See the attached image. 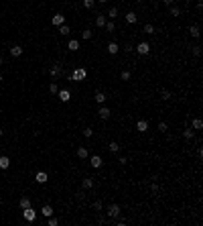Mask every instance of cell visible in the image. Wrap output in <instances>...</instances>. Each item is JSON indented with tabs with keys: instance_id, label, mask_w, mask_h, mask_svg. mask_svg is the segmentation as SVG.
Listing matches in <instances>:
<instances>
[{
	"instance_id": "6da1fadb",
	"label": "cell",
	"mask_w": 203,
	"mask_h": 226,
	"mask_svg": "<svg viewBox=\"0 0 203 226\" xmlns=\"http://www.w3.org/2000/svg\"><path fill=\"white\" fill-rule=\"evenodd\" d=\"M134 51H138L140 55H148V53H150V45H148L146 41H142V43H138V45L134 47Z\"/></svg>"
},
{
	"instance_id": "7a4b0ae2",
	"label": "cell",
	"mask_w": 203,
	"mask_h": 226,
	"mask_svg": "<svg viewBox=\"0 0 203 226\" xmlns=\"http://www.w3.org/2000/svg\"><path fill=\"white\" fill-rule=\"evenodd\" d=\"M23 218L26 220V222H33L35 218H37V212H35L33 208L29 206V208H24V210H23Z\"/></svg>"
},
{
	"instance_id": "3957f363",
	"label": "cell",
	"mask_w": 203,
	"mask_h": 226,
	"mask_svg": "<svg viewBox=\"0 0 203 226\" xmlns=\"http://www.w3.org/2000/svg\"><path fill=\"white\" fill-rule=\"evenodd\" d=\"M85 76H88V73H85V69H75V71H73V73H71V79H73V82H81V79H85Z\"/></svg>"
},
{
	"instance_id": "277c9868",
	"label": "cell",
	"mask_w": 203,
	"mask_h": 226,
	"mask_svg": "<svg viewBox=\"0 0 203 226\" xmlns=\"http://www.w3.org/2000/svg\"><path fill=\"white\" fill-rule=\"evenodd\" d=\"M108 216H110V218H118V216H120V206H118V204H112V206L108 208Z\"/></svg>"
},
{
	"instance_id": "5b68a950",
	"label": "cell",
	"mask_w": 203,
	"mask_h": 226,
	"mask_svg": "<svg viewBox=\"0 0 203 226\" xmlns=\"http://www.w3.org/2000/svg\"><path fill=\"white\" fill-rule=\"evenodd\" d=\"M51 23L55 24V27H61V24H65V16H63V14H53Z\"/></svg>"
},
{
	"instance_id": "8992f818",
	"label": "cell",
	"mask_w": 203,
	"mask_h": 226,
	"mask_svg": "<svg viewBox=\"0 0 203 226\" xmlns=\"http://www.w3.org/2000/svg\"><path fill=\"white\" fill-rule=\"evenodd\" d=\"M35 181H37V183H47V181H49V175H47L45 171H39V173L35 175Z\"/></svg>"
},
{
	"instance_id": "52a82bcc",
	"label": "cell",
	"mask_w": 203,
	"mask_h": 226,
	"mask_svg": "<svg viewBox=\"0 0 203 226\" xmlns=\"http://www.w3.org/2000/svg\"><path fill=\"white\" fill-rule=\"evenodd\" d=\"M98 116H100L102 120H108V118H110V108H106V106H102L100 110H98Z\"/></svg>"
},
{
	"instance_id": "ba28073f",
	"label": "cell",
	"mask_w": 203,
	"mask_h": 226,
	"mask_svg": "<svg viewBox=\"0 0 203 226\" xmlns=\"http://www.w3.org/2000/svg\"><path fill=\"white\" fill-rule=\"evenodd\" d=\"M57 96H59V100H61V102H69V100H71V94H69V90L57 92Z\"/></svg>"
},
{
	"instance_id": "9c48e42d",
	"label": "cell",
	"mask_w": 203,
	"mask_h": 226,
	"mask_svg": "<svg viewBox=\"0 0 203 226\" xmlns=\"http://www.w3.org/2000/svg\"><path fill=\"white\" fill-rule=\"evenodd\" d=\"M90 163H91L93 169H98V167H102V157H100V155H93V157L90 159Z\"/></svg>"
},
{
	"instance_id": "30bf717a",
	"label": "cell",
	"mask_w": 203,
	"mask_h": 226,
	"mask_svg": "<svg viewBox=\"0 0 203 226\" xmlns=\"http://www.w3.org/2000/svg\"><path fill=\"white\" fill-rule=\"evenodd\" d=\"M23 51H24V49H23L21 45L10 47V55H12V57H21V55H23Z\"/></svg>"
},
{
	"instance_id": "8fae6325",
	"label": "cell",
	"mask_w": 203,
	"mask_h": 226,
	"mask_svg": "<svg viewBox=\"0 0 203 226\" xmlns=\"http://www.w3.org/2000/svg\"><path fill=\"white\" fill-rule=\"evenodd\" d=\"M136 130L146 133V130H148V122H146V120H138V122H136Z\"/></svg>"
},
{
	"instance_id": "7c38bea8",
	"label": "cell",
	"mask_w": 203,
	"mask_h": 226,
	"mask_svg": "<svg viewBox=\"0 0 203 226\" xmlns=\"http://www.w3.org/2000/svg\"><path fill=\"white\" fill-rule=\"evenodd\" d=\"M10 167V159L6 157V155H2L0 157V169H8Z\"/></svg>"
},
{
	"instance_id": "4fadbf2b",
	"label": "cell",
	"mask_w": 203,
	"mask_h": 226,
	"mask_svg": "<svg viewBox=\"0 0 203 226\" xmlns=\"http://www.w3.org/2000/svg\"><path fill=\"white\" fill-rule=\"evenodd\" d=\"M93 100L98 102V104H104V102L108 100V96H106V94H104V92H98V94H96V96H93Z\"/></svg>"
},
{
	"instance_id": "5bb4252c",
	"label": "cell",
	"mask_w": 203,
	"mask_h": 226,
	"mask_svg": "<svg viewBox=\"0 0 203 226\" xmlns=\"http://www.w3.org/2000/svg\"><path fill=\"white\" fill-rule=\"evenodd\" d=\"M191 126H193V130H201V128H203V120H201V118H193Z\"/></svg>"
},
{
	"instance_id": "9a60e30c",
	"label": "cell",
	"mask_w": 203,
	"mask_h": 226,
	"mask_svg": "<svg viewBox=\"0 0 203 226\" xmlns=\"http://www.w3.org/2000/svg\"><path fill=\"white\" fill-rule=\"evenodd\" d=\"M81 185H83V190H91L93 187V179L91 177H85V179L81 181Z\"/></svg>"
},
{
	"instance_id": "2e32d148",
	"label": "cell",
	"mask_w": 203,
	"mask_h": 226,
	"mask_svg": "<svg viewBox=\"0 0 203 226\" xmlns=\"http://www.w3.org/2000/svg\"><path fill=\"white\" fill-rule=\"evenodd\" d=\"M41 214L45 216V218L53 216V208H51V206H43V208H41Z\"/></svg>"
},
{
	"instance_id": "e0dca14e",
	"label": "cell",
	"mask_w": 203,
	"mask_h": 226,
	"mask_svg": "<svg viewBox=\"0 0 203 226\" xmlns=\"http://www.w3.org/2000/svg\"><path fill=\"white\" fill-rule=\"evenodd\" d=\"M136 21H138V16H136V12H128V14H126V23L134 24Z\"/></svg>"
},
{
	"instance_id": "ac0fdd59",
	"label": "cell",
	"mask_w": 203,
	"mask_h": 226,
	"mask_svg": "<svg viewBox=\"0 0 203 226\" xmlns=\"http://www.w3.org/2000/svg\"><path fill=\"white\" fill-rule=\"evenodd\" d=\"M108 51H110V55H116V53L120 51V47H118V43H110V45H108Z\"/></svg>"
},
{
	"instance_id": "d6986e66",
	"label": "cell",
	"mask_w": 203,
	"mask_h": 226,
	"mask_svg": "<svg viewBox=\"0 0 203 226\" xmlns=\"http://www.w3.org/2000/svg\"><path fill=\"white\" fill-rule=\"evenodd\" d=\"M77 157L79 159H88V149L85 147H77Z\"/></svg>"
},
{
	"instance_id": "ffe728a7",
	"label": "cell",
	"mask_w": 203,
	"mask_h": 226,
	"mask_svg": "<svg viewBox=\"0 0 203 226\" xmlns=\"http://www.w3.org/2000/svg\"><path fill=\"white\" fill-rule=\"evenodd\" d=\"M106 29H108V33H112V31H116V24H114V21L110 19V21H106V24H104Z\"/></svg>"
},
{
	"instance_id": "44dd1931",
	"label": "cell",
	"mask_w": 203,
	"mask_h": 226,
	"mask_svg": "<svg viewBox=\"0 0 203 226\" xmlns=\"http://www.w3.org/2000/svg\"><path fill=\"white\" fill-rule=\"evenodd\" d=\"M189 33H191V37H195V39H197V37H199V27H197V24L189 27Z\"/></svg>"
},
{
	"instance_id": "7402d4cb",
	"label": "cell",
	"mask_w": 203,
	"mask_h": 226,
	"mask_svg": "<svg viewBox=\"0 0 203 226\" xmlns=\"http://www.w3.org/2000/svg\"><path fill=\"white\" fill-rule=\"evenodd\" d=\"M67 47H69V49H71V51H77V49H79V43H77V41H75V39H71V41H69V43H67Z\"/></svg>"
},
{
	"instance_id": "603a6c76",
	"label": "cell",
	"mask_w": 203,
	"mask_h": 226,
	"mask_svg": "<svg viewBox=\"0 0 203 226\" xmlns=\"http://www.w3.org/2000/svg\"><path fill=\"white\" fill-rule=\"evenodd\" d=\"M96 24H98V27H104V24H106V16H104V14H98V16H96Z\"/></svg>"
},
{
	"instance_id": "cb8c5ba5",
	"label": "cell",
	"mask_w": 203,
	"mask_h": 226,
	"mask_svg": "<svg viewBox=\"0 0 203 226\" xmlns=\"http://www.w3.org/2000/svg\"><path fill=\"white\" fill-rule=\"evenodd\" d=\"M108 149H110V151H112V153H118V151H120V145H118V143H116V141H112V143H110V145H108Z\"/></svg>"
},
{
	"instance_id": "d4e9b609",
	"label": "cell",
	"mask_w": 203,
	"mask_h": 226,
	"mask_svg": "<svg viewBox=\"0 0 203 226\" xmlns=\"http://www.w3.org/2000/svg\"><path fill=\"white\" fill-rule=\"evenodd\" d=\"M59 73H61V65H53V67H51V76H53V78H57Z\"/></svg>"
},
{
	"instance_id": "484cf974",
	"label": "cell",
	"mask_w": 203,
	"mask_h": 226,
	"mask_svg": "<svg viewBox=\"0 0 203 226\" xmlns=\"http://www.w3.org/2000/svg\"><path fill=\"white\" fill-rule=\"evenodd\" d=\"M18 204H21V208L24 210V208H29V206H31V200H29V198H21V202H18Z\"/></svg>"
},
{
	"instance_id": "4316f807",
	"label": "cell",
	"mask_w": 203,
	"mask_h": 226,
	"mask_svg": "<svg viewBox=\"0 0 203 226\" xmlns=\"http://www.w3.org/2000/svg\"><path fill=\"white\" fill-rule=\"evenodd\" d=\"M183 136H185L187 141H191V139H193V130H191V128H187V130H183Z\"/></svg>"
},
{
	"instance_id": "83f0119b",
	"label": "cell",
	"mask_w": 203,
	"mask_h": 226,
	"mask_svg": "<svg viewBox=\"0 0 203 226\" xmlns=\"http://www.w3.org/2000/svg\"><path fill=\"white\" fill-rule=\"evenodd\" d=\"M144 33L152 35V33H154V27H152V24H144Z\"/></svg>"
},
{
	"instance_id": "f1b7e54d",
	"label": "cell",
	"mask_w": 203,
	"mask_h": 226,
	"mask_svg": "<svg viewBox=\"0 0 203 226\" xmlns=\"http://www.w3.org/2000/svg\"><path fill=\"white\" fill-rule=\"evenodd\" d=\"M59 33L61 35H69V27L67 24H61V27H59Z\"/></svg>"
},
{
	"instance_id": "f546056e",
	"label": "cell",
	"mask_w": 203,
	"mask_h": 226,
	"mask_svg": "<svg viewBox=\"0 0 203 226\" xmlns=\"http://www.w3.org/2000/svg\"><path fill=\"white\" fill-rule=\"evenodd\" d=\"M160 96H163V100H171V92L169 90H160Z\"/></svg>"
},
{
	"instance_id": "4dcf8cb0",
	"label": "cell",
	"mask_w": 203,
	"mask_h": 226,
	"mask_svg": "<svg viewBox=\"0 0 203 226\" xmlns=\"http://www.w3.org/2000/svg\"><path fill=\"white\" fill-rule=\"evenodd\" d=\"M108 16H110V19L118 16V8H116V6H112V8H110V12H108Z\"/></svg>"
},
{
	"instance_id": "1f68e13d",
	"label": "cell",
	"mask_w": 203,
	"mask_h": 226,
	"mask_svg": "<svg viewBox=\"0 0 203 226\" xmlns=\"http://www.w3.org/2000/svg\"><path fill=\"white\" fill-rule=\"evenodd\" d=\"M49 92H51V94H57V92H59V88H57L55 82H51V86H49Z\"/></svg>"
},
{
	"instance_id": "d6a6232c",
	"label": "cell",
	"mask_w": 203,
	"mask_h": 226,
	"mask_svg": "<svg viewBox=\"0 0 203 226\" xmlns=\"http://www.w3.org/2000/svg\"><path fill=\"white\" fill-rule=\"evenodd\" d=\"M57 224H59V220L55 216H49V226H57Z\"/></svg>"
},
{
	"instance_id": "836d02e7",
	"label": "cell",
	"mask_w": 203,
	"mask_h": 226,
	"mask_svg": "<svg viewBox=\"0 0 203 226\" xmlns=\"http://www.w3.org/2000/svg\"><path fill=\"white\" fill-rule=\"evenodd\" d=\"M83 136H88V139H90V136H93V130H91L90 126H88V128H83Z\"/></svg>"
},
{
	"instance_id": "e575fe53",
	"label": "cell",
	"mask_w": 203,
	"mask_h": 226,
	"mask_svg": "<svg viewBox=\"0 0 203 226\" xmlns=\"http://www.w3.org/2000/svg\"><path fill=\"white\" fill-rule=\"evenodd\" d=\"M120 78L124 79V82H126V79H130V71H128V69H124V71L120 73Z\"/></svg>"
},
{
	"instance_id": "d590c367",
	"label": "cell",
	"mask_w": 203,
	"mask_h": 226,
	"mask_svg": "<svg viewBox=\"0 0 203 226\" xmlns=\"http://www.w3.org/2000/svg\"><path fill=\"white\" fill-rule=\"evenodd\" d=\"M193 55H195V57H199V55H201V47H199V45H195V47H193Z\"/></svg>"
},
{
	"instance_id": "8d00e7d4",
	"label": "cell",
	"mask_w": 203,
	"mask_h": 226,
	"mask_svg": "<svg viewBox=\"0 0 203 226\" xmlns=\"http://www.w3.org/2000/svg\"><path fill=\"white\" fill-rule=\"evenodd\" d=\"M93 2H96V0H83V6H85V8H93Z\"/></svg>"
},
{
	"instance_id": "74e56055",
	"label": "cell",
	"mask_w": 203,
	"mask_h": 226,
	"mask_svg": "<svg viewBox=\"0 0 203 226\" xmlns=\"http://www.w3.org/2000/svg\"><path fill=\"white\" fill-rule=\"evenodd\" d=\"M171 14H173V16H179V14H181V10L177 8V6H171Z\"/></svg>"
},
{
	"instance_id": "f35d334b",
	"label": "cell",
	"mask_w": 203,
	"mask_h": 226,
	"mask_svg": "<svg viewBox=\"0 0 203 226\" xmlns=\"http://www.w3.org/2000/svg\"><path fill=\"white\" fill-rule=\"evenodd\" d=\"M81 37H83V39H91V31L90 29H85V31L81 33Z\"/></svg>"
},
{
	"instance_id": "ab89813d",
	"label": "cell",
	"mask_w": 203,
	"mask_h": 226,
	"mask_svg": "<svg viewBox=\"0 0 203 226\" xmlns=\"http://www.w3.org/2000/svg\"><path fill=\"white\" fill-rule=\"evenodd\" d=\"M158 130L165 133V130H167V122H158Z\"/></svg>"
},
{
	"instance_id": "60d3db41",
	"label": "cell",
	"mask_w": 203,
	"mask_h": 226,
	"mask_svg": "<svg viewBox=\"0 0 203 226\" xmlns=\"http://www.w3.org/2000/svg\"><path fill=\"white\" fill-rule=\"evenodd\" d=\"M75 196H77V200H83V198H85V192H83V190H79Z\"/></svg>"
},
{
	"instance_id": "b9f144b4",
	"label": "cell",
	"mask_w": 203,
	"mask_h": 226,
	"mask_svg": "<svg viewBox=\"0 0 203 226\" xmlns=\"http://www.w3.org/2000/svg\"><path fill=\"white\" fill-rule=\"evenodd\" d=\"M93 210H102V202H100V200L93 202Z\"/></svg>"
},
{
	"instance_id": "7bdbcfd3",
	"label": "cell",
	"mask_w": 203,
	"mask_h": 226,
	"mask_svg": "<svg viewBox=\"0 0 203 226\" xmlns=\"http://www.w3.org/2000/svg\"><path fill=\"white\" fill-rule=\"evenodd\" d=\"M118 163H120V165H126V163H128V159H126V157H120V159H118Z\"/></svg>"
},
{
	"instance_id": "ee69618b",
	"label": "cell",
	"mask_w": 203,
	"mask_h": 226,
	"mask_svg": "<svg viewBox=\"0 0 203 226\" xmlns=\"http://www.w3.org/2000/svg\"><path fill=\"white\" fill-rule=\"evenodd\" d=\"M163 2H165V4H169V6H173V2H175V0H163Z\"/></svg>"
},
{
	"instance_id": "f6af8a7d",
	"label": "cell",
	"mask_w": 203,
	"mask_h": 226,
	"mask_svg": "<svg viewBox=\"0 0 203 226\" xmlns=\"http://www.w3.org/2000/svg\"><path fill=\"white\" fill-rule=\"evenodd\" d=\"M98 2H100V4H106V2H108V0H98Z\"/></svg>"
},
{
	"instance_id": "bcb514c9",
	"label": "cell",
	"mask_w": 203,
	"mask_h": 226,
	"mask_svg": "<svg viewBox=\"0 0 203 226\" xmlns=\"http://www.w3.org/2000/svg\"><path fill=\"white\" fill-rule=\"evenodd\" d=\"M2 135H4V130H2V128H0V136H2Z\"/></svg>"
},
{
	"instance_id": "7dc6e473",
	"label": "cell",
	"mask_w": 203,
	"mask_h": 226,
	"mask_svg": "<svg viewBox=\"0 0 203 226\" xmlns=\"http://www.w3.org/2000/svg\"><path fill=\"white\" fill-rule=\"evenodd\" d=\"M0 65H2V57H0Z\"/></svg>"
},
{
	"instance_id": "c3c4849f",
	"label": "cell",
	"mask_w": 203,
	"mask_h": 226,
	"mask_svg": "<svg viewBox=\"0 0 203 226\" xmlns=\"http://www.w3.org/2000/svg\"><path fill=\"white\" fill-rule=\"evenodd\" d=\"M136 2H142V0H136Z\"/></svg>"
},
{
	"instance_id": "681fc988",
	"label": "cell",
	"mask_w": 203,
	"mask_h": 226,
	"mask_svg": "<svg viewBox=\"0 0 203 226\" xmlns=\"http://www.w3.org/2000/svg\"><path fill=\"white\" fill-rule=\"evenodd\" d=\"M0 82H2V76H0Z\"/></svg>"
}]
</instances>
